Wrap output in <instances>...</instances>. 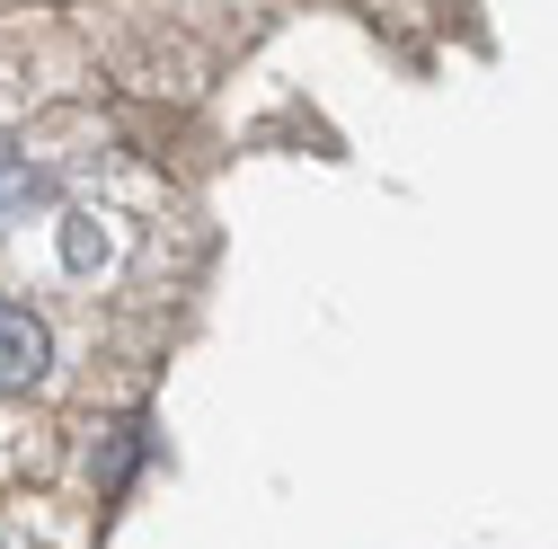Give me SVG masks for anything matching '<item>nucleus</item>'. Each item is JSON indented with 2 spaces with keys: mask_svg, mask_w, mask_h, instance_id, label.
<instances>
[{
  "mask_svg": "<svg viewBox=\"0 0 558 549\" xmlns=\"http://www.w3.org/2000/svg\"><path fill=\"white\" fill-rule=\"evenodd\" d=\"M53 373V328L27 302H0V390H36Z\"/></svg>",
  "mask_w": 558,
  "mask_h": 549,
  "instance_id": "f257e3e1",
  "label": "nucleus"
},
{
  "mask_svg": "<svg viewBox=\"0 0 558 549\" xmlns=\"http://www.w3.org/2000/svg\"><path fill=\"white\" fill-rule=\"evenodd\" d=\"M62 266H72V274H98L107 266V231L89 213H62Z\"/></svg>",
  "mask_w": 558,
  "mask_h": 549,
  "instance_id": "f03ea898",
  "label": "nucleus"
},
{
  "mask_svg": "<svg viewBox=\"0 0 558 549\" xmlns=\"http://www.w3.org/2000/svg\"><path fill=\"white\" fill-rule=\"evenodd\" d=\"M133 461H143V435H133V426H116V435H107V461H98V488H124V478H133Z\"/></svg>",
  "mask_w": 558,
  "mask_h": 549,
  "instance_id": "7ed1b4c3",
  "label": "nucleus"
}]
</instances>
